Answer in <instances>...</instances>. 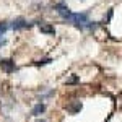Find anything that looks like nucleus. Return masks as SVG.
Segmentation results:
<instances>
[{"label": "nucleus", "mask_w": 122, "mask_h": 122, "mask_svg": "<svg viewBox=\"0 0 122 122\" xmlns=\"http://www.w3.org/2000/svg\"><path fill=\"white\" fill-rule=\"evenodd\" d=\"M46 111V106L42 103H39V104H36L34 107H33V116H39V114H42Z\"/></svg>", "instance_id": "obj_5"}, {"label": "nucleus", "mask_w": 122, "mask_h": 122, "mask_svg": "<svg viewBox=\"0 0 122 122\" xmlns=\"http://www.w3.org/2000/svg\"><path fill=\"white\" fill-rule=\"evenodd\" d=\"M76 81H78V76H76V75L70 76V78L67 80V83H68V85H70V83H76Z\"/></svg>", "instance_id": "obj_7"}, {"label": "nucleus", "mask_w": 122, "mask_h": 122, "mask_svg": "<svg viewBox=\"0 0 122 122\" xmlns=\"http://www.w3.org/2000/svg\"><path fill=\"white\" fill-rule=\"evenodd\" d=\"M38 122H46V121H38Z\"/></svg>", "instance_id": "obj_9"}, {"label": "nucleus", "mask_w": 122, "mask_h": 122, "mask_svg": "<svg viewBox=\"0 0 122 122\" xmlns=\"http://www.w3.org/2000/svg\"><path fill=\"white\" fill-rule=\"evenodd\" d=\"M49 62H52V60H51V59H44V60L38 62V65H46V64H49Z\"/></svg>", "instance_id": "obj_8"}, {"label": "nucleus", "mask_w": 122, "mask_h": 122, "mask_svg": "<svg viewBox=\"0 0 122 122\" xmlns=\"http://www.w3.org/2000/svg\"><path fill=\"white\" fill-rule=\"evenodd\" d=\"M0 68L7 73H11V72H15V62L11 59H2L0 60Z\"/></svg>", "instance_id": "obj_1"}, {"label": "nucleus", "mask_w": 122, "mask_h": 122, "mask_svg": "<svg viewBox=\"0 0 122 122\" xmlns=\"http://www.w3.org/2000/svg\"><path fill=\"white\" fill-rule=\"evenodd\" d=\"M80 109H81V103H75V104H73V106H70V107H68V111H70V112H72V114L78 112Z\"/></svg>", "instance_id": "obj_6"}, {"label": "nucleus", "mask_w": 122, "mask_h": 122, "mask_svg": "<svg viewBox=\"0 0 122 122\" xmlns=\"http://www.w3.org/2000/svg\"><path fill=\"white\" fill-rule=\"evenodd\" d=\"M26 26H28V23H26L23 18H16L15 21H13V25H11L13 29H23V28H26Z\"/></svg>", "instance_id": "obj_4"}, {"label": "nucleus", "mask_w": 122, "mask_h": 122, "mask_svg": "<svg viewBox=\"0 0 122 122\" xmlns=\"http://www.w3.org/2000/svg\"><path fill=\"white\" fill-rule=\"evenodd\" d=\"M39 29H41V33H46V34H54L56 33L54 26H51L47 23H39Z\"/></svg>", "instance_id": "obj_3"}, {"label": "nucleus", "mask_w": 122, "mask_h": 122, "mask_svg": "<svg viewBox=\"0 0 122 122\" xmlns=\"http://www.w3.org/2000/svg\"><path fill=\"white\" fill-rule=\"evenodd\" d=\"M56 11H57V13H59V15H60V16H62L64 20H67L68 16H70V15H72V11H70V8L67 7L65 3H62V2L56 5Z\"/></svg>", "instance_id": "obj_2"}]
</instances>
